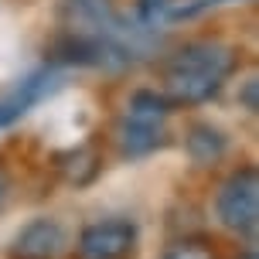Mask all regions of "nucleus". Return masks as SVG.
I'll list each match as a JSON object with an SVG mask.
<instances>
[{
  "mask_svg": "<svg viewBox=\"0 0 259 259\" xmlns=\"http://www.w3.org/2000/svg\"><path fill=\"white\" fill-rule=\"evenodd\" d=\"M7 194H11V174L0 167V208H4V201H7Z\"/></svg>",
  "mask_w": 259,
  "mask_h": 259,
  "instance_id": "12",
  "label": "nucleus"
},
{
  "mask_svg": "<svg viewBox=\"0 0 259 259\" xmlns=\"http://www.w3.org/2000/svg\"><path fill=\"white\" fill-rule=\"evenodd\" d=\"M215 215L235 235H252L259 225V170L252 164L235 167L219 194H215Z\"/></svg>",
  "mask_w": 259,
  "mask_h": 259,
  "instance_id": "3",
  "label": "nucleus"
},
{
  "mask_svg": "<svg viewBox=\"0 0 259 259\" xmlns=\"http://www.w3.org/2000/svg\"><path fill=\"white\" fill-rule=\"evenodd\" d=\"M48 89H52V72H48V68H45V72H34V75H27L11 96L0 99V130L11 126V123H17V119L24 116L27 109L38 103Z\"/></svg>",
  "mask_w": 259,
  "mask_h": 259,
  "instance_id": "6",
  "label": "nucleus"
},
{
  "mask_svg": "<svg viewBox=\"0 0 259 259\" xmlns=\"http://www.w3.org/2000/svg\"><path fill=\"white\" fill-rule=\"evenodd\" d=\"M58 167H62L65 181L75 184V188H85V184L96 181V174H99V154H96V147H75V150H68V154L58 157Z\"/></svg>",
  "mask_w": 259,
  "mask_h": 259,
  "instance_id": "8",
  "label": "nucleus"
},
{
  "mask_svg": "<svg viewBox=\"0 0 259 259\" xmlns=\"http://www.w3.org/2000/svg\"><path fill=\"white\" fill-rule=\"evenodd\" d=\"M137 239L140 232L130 219L92 222L78 235V259H133Z\"/></svg>",
  "mask_w": 259,
  "mask_h": 259,
  "instance_id": "4",
  "label": "nucleus"
},
{
  "mask_svg": "<svg viewBox=\"0 0 259 259\" xmlns=\"http://www.w3.org/2000/svg\"><path fill=\"white\" fill-rule=\"evenodd\" d=\"M184 150H188V157H191L194 164L208 167V164H219L222 157H225L229 137L219 126H211V123H194L188 130V137H184Z\"/></svg>",
  "mask_w": 259,
  "mask_h": 259,
  "instance_id": "7",
  "label": "nucleus"
},
{
  "mask_svg": "<svg viewBox=\"0 0 259 259\" xmlns=\"http://www.w3.org/2000/svg\"><path fill=\"white\" fill-rule=\"evenodd\" d=\"M164 259H219V252L208 239H181L164 252Z\"/></svg>",
  "mask_w": 259,
  "mask_h": 259,
  "instance_id": "9",
  "label": "nucleus"
},
{
  "mask_svg": "<svg viewBox=\"0 0 259 259\" xmlns=\"http://www.w3.org/2000/svg\"><path fill=\"white\" fill-rule=\"evenodd\" d=\"M170 109L174 106L157 96L150 89H140L130 96V106H126V116L116 130V140H119V150L126 157H147L154 154L157 147H164V123H167Z\"/></svg>",
  "mask_w": 259,
  "mask_h": 259,
  "instance_id": "2",
  "label": "nucleus"
},
{
  "mask_svg": "<svg viewBox=\"0 0 259 259\" xmlns=\"http://www.w3.org/2000/svg\"><path fill=\"white\" fill-rule=\"evenodd\" d=\"M65 249V229L55 219L27 222L11 242V259H58Z\"/></svg>",
  "mask_w": 259,
  "mask_h": 259,
  "instance_id": "5",
  "label": "nucleus"
},
{
  "mask_svg": "<svg viewBox=\"0 0 259 259\" xmlns=\"http://www.w3.org/2000/svg\"><path fill=\"white\" fill-rule=\"evenodd\" d=\"M222 4H229V0H184L181 7H174L167 17H170V21H191V17L211 11V7H222Z\"/></svg>",
  "mask_w": 259,
  "mask_h": 259,
  "instance_id": "10",
  "label": "nucleus"
},
{
  "mask_svg": "<svg viewBox=\"0 0 259 259\" xmlns=\"http://www.w3.org/2000/svg\"><path fill=\"white\" fill-rule=\"evenodd\" d=\"M256 89H259L256 78H249L246 85H242V106H246V113H256V109H259V103H256Z\"/></svg>",
  "mask_w": 259,
  "mask_h": 259,
  "instance_id": "11",
  "label": "nucleus"
},
{
  "mask_svg": "<svg viewBox=\"0 0 259 259\" xmlns=\"http://www.w3.org/2000/svg\"><path fill=\"white\" fill-rule=\"evenodd\" d=\"M235 68H239V52L232 45L211 38L184 41L160 62L164 99L170 106H201L219 96Z\"/></svg>",
  "mask_w": 259,
  "mask_h": 259,
  "instance_id": "1",
  "label": "nucleus"
}]
</instances>
